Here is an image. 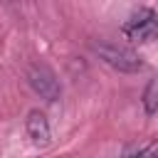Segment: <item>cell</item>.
Segmentation results:
<instances>
[{
    "instance_id": "1",
    "label": "cell",
    "mask_w": 158,
    "mask_h": 158,
    "mask_svg": "<svg viewBox=\"0 0 158 158\" xmlns=\"http://www.w3.org/2000/svg\"><path fill=\"white\" fill-rule=\"evenodd\" d=\"M121 32L126 40L138 42V44L153 42V40H158V15L151 7H138L126 17Z\"/></svg>"
},
{
    "instance_id": "2",
    "label": "cell",
    "mask_w": 158,
    "mask_h": 158,
    "mask_svg": "<svg viewBox=\"0 0 158 158\" xmlns=\"http://www.w3.org/2000/svg\"><path fill=\"white\" fill-rule=\"evenodd\" d=\"M94 52L114 69L118 72H126V74H133V72H141L143 69V62L141 57L133 52V49H126V47H116V44H94Z\"/></svg>"
},
{
    "instance_id": "3",
    "label": "cell",
    "mask_w": 158,
    "mask_h": 158,
    "mask_svg": "<svg viewBox=\"0 0 158 158\" xmlns=\"http://www.w3.org/2000/svg\"><path fill=\"white\" fill-rule=\"evenodd\" d=\"M27 81L30 86L44 99V101H57L62 96V86L54 77V72L47 67V64H32L27 69Z\"/></svg>"
},
{
    "instance_id": "4",
    "label": "cell",
    "mask_w": 158,
    "mask_h": 158,
    "mask_svg": "<svg viewBox=\"0 0 158 158\" xmlns=\"http://www.w3.org/2000/svg\"><path fill=\"white\" fill-rule=\"evenodd\" d=\"M25 126H27V133H30L32 143H37V146H47V143H49V136H52V133H49V121H47V116H44L42 111L32 109V111L27 114Z\"/></svg>"
},
{
    "instance_id": "5",
    "label": "cell",
    "mask_w": 158,
    "mask_h": 158,
    "mask_svg": "<svg viewBox=\"0 0 158 158\" xmlns=\"http://www.w3.org/2000/svg\"><path fill=\"white\" fill-rule=\"evenodd\" d=\"M143 109H146L148 116L158 114V77L151 79L148 86H146V91H143Z\"/></svg>"
},
{
    "instance_id": "6",
    "label": "cell",
    "mask_w": 158,
    "mask_h": 158,
    "mask_svg": "<svg viewBox=\"0 0 158 158\" xmlns=\"http://www.w3.org/2000/svg\"><path fill=\"white\" fill-rule=\"evenodd\" d=\"M141 153H143V158H158V143H151V146L141 148Z\"/></svg>"
}]
</instances>
